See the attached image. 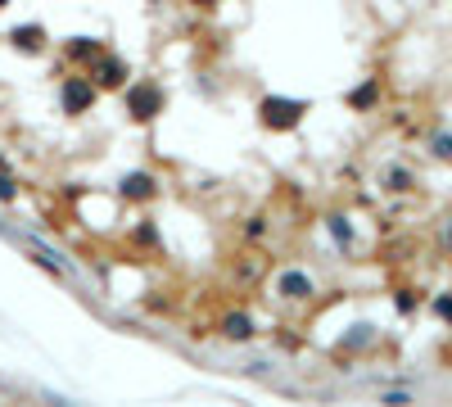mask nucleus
I'll use <instances>...</instances> for the list:
<instances>
[{"mask_svg":"<svg viewBox=\"0 0 452 407\" xmlns=\"http://www.w3.org/2000/svg\"><path fill=\"white\" fill-rule=\"evenodd\" d=\"M267 113H272V122H294V118H299V104H281V100H267Z\"/></svg>","mask_w":452,"mask_h":407,"instance_id":"f257e3e1","label":"nucleus"},{"mask_svg":"<svg viewBox=\"0 0 452 407\" xmlns=\"http://www.w3.org/2000/svg\"><path fill=\"white\" fill-rule=\"evenodd\" d=\"M281 290H285V294H307V280H303V276H285Z\"/></svg>","mask_w":452,"mask_h":407,"instance_id":"f03ea898","label":"nucleus"},{"mask_svg":"<svg viewBox=\"0 0 452 407\" xmlns=\"http://www.w3.org/2000/svg\"><path fill=\"white\" fill-rule=\"evenodd\" d=\"M100 82H122V64H104L100 68Z\"/></svg>","mask_w":452,"mask_h":407,"instance_id":"7ed1b4c3","label":"nucleus"},{"mask_svg":"<svg viewBox=\"0 0 452 407\" xmlns=\"http://www.w3.org/2000/svg\"><path fill=\"white\" fill-rule=\"evenodd\" d=\"M64 100H68V104H86V100H91V91H86V86H68Z\"/></svg>","mask_w":452,"mask_h":407,"instance_id":"20e7f679","label":"nucleus"}]
</instances>
